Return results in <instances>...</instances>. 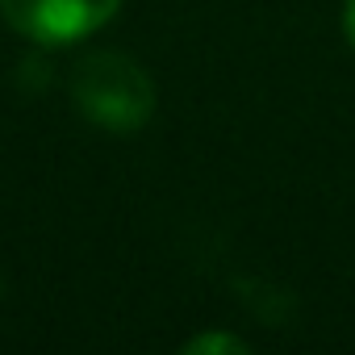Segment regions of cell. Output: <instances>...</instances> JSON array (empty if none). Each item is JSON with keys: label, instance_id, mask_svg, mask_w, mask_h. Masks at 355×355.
I'll use <instances>...</instances> for the list:
<instances>
[{"label": "cell", "instance_id": "cell-2", "mask_svg": "<svg viewBox=\"0 0 355 355\" xmlns=\"http://www.w3.org/2000/svg\"><path fill=\"white\" fill-rule=\"evenodd\" d=\"M117 9L121 0H0L5 21L42 46L80 42L101 30Z\"/></svg>", "mask_w": 355, "mask_h": 355}, {"label": "cell", "instance_id": "cell-4", "mask_svg": "<svg viewBox=\"0 0 355 355\" xmlns=\"http://www.w3.org/2000/svg\"><path fill=\"white\" fill-rule=\"evenodd\" d=\"M343 30H347L351 46H355V0H347V9H343Z\"/></svg>", "mask_w": 355, "mask_h": 355}, {"label": "cell", "instance_id": "cell-1", "mask_svg": "<svg viewBox=\"0 0 355 355\" xmlns=\"http://www.w3.org/2000/svg\"><path fill=\"white\" fill-rule=\"evenodd\" d=\"M71 96H76V109L109 134H134L155 113L150 76L130 55H117V51H96L80 59L71 71Z\"/></svg>", "mask_w": 355, "mask_h": 355}, {"label": "cell", "instance_id": "cell-3", "mask_svg": "<svg viewBox=\"0 0 355 355\" xmlns=\"http://www.w3.org/2000/svg\"><path fill=\"white\" fill-rule=\"evenodd\" d=\"M222 351L243 355V351H247V343H243V338H234V334H218V330L197 334V338H189V343H184V355H222Z\"/></svg>", "mask_w": 355, "mask_h": 355}]
</instances>
